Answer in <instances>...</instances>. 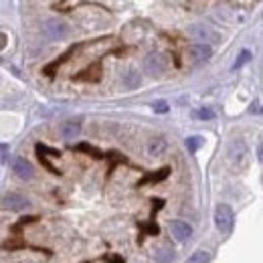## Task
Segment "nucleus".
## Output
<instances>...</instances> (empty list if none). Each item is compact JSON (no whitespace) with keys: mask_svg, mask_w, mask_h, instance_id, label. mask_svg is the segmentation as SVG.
Listing matches in <instances>:
<instances>
[{"mask_svg":"<svg viewBox=\"0 0 263 263\" xmlns=\"http://www.w3.org/2000/svg\"><path fill=\"white\" fill-rule=\"evenodd\" d=\"M233 223H235V213L229 204H217L215 209V227L221 231V233H231L233 231Z\"/></svg>","mask_w":263,"mask_h":263,"instance_id":"1","label":"nucleus"},{"mask_svg":"<svg viewBox=\"0 0 263 263\" xmlns=\"http://www.w3.org/2000/svg\"><path fill=\"white\" fill-rule=\"evenodd\" d=\"M43 33L53 41H63L69 34V27H67V23L59 21V18H49L43 23Z\"/></svg>","mask_w":263,"mask_h":263,"instance_id":"2","label":"nucleus"},{"mask_svg":"<svg viewBox=\"0 0 263 263\" xmlns=\"http://www.w3.org/2000/svg\"><path fill=\"white\" fill-rule=\"evenodd\" d=\"M144 71L150 77H160L166 71V59L160 53H148L144 59Z\"/></svg>","mask_w":263,"mask_h":263,"instance_id":"3","label":"nucleus"},{"mask_svg":"<svg viewBox=\"0 0 263 263\" xmlns=\"http://www.w3.org/2000/svg\"><path fill=\"white\" fill-rule=\"evenodd\" d=\"M0 206L6 209V211L21 213V211H25V209L31 206V200L27 197H23V195H18V193H6L2 197V200H0Z\"/></svg>","mask_w":263,"mask_h":263,"instance_id":"4","label":"nucleus"},{"mask_svg":"<svg viewBox=\"0 0 263 263\" xmlns=\"http://www.w3.org/2000/svg\"><path fill=\"white\" fill-rule=\"evenodd\" d=\"M189 34L195 36L200 45H209V43H217L221 39V34L217 31H213L209 25H193L189 29Z\"/></svg>","mask_w":263,"mask_h":263,"instance_id":"5","label":"nucleus"},{"mask_svg":"<svg viewBox=\"0 0 263 263\" xmlns=\"http://www.w3.org/2000/svg\"><path fill=\"white\" fill-rule=\"evenodd\" d=\"M10 168H12V172H14L18 178H23V180H33L34 168L27 158H23V156H14V158L10 160Z\"/></svg>","mask_w":263,"mask_h":263,"instance_id":"6","label":"nucleus"},{"mask_svg":"<svg viewBox=\"0 0 263 263\" xmlns=\"http://www.w3.org/2000/svg\"><path fill=\"white\" fill-rule=\"evenodd\" d=\"M170 231H172L174 239L180 241V243H184V241L191 239V235H193V227H191L186 221H172V223H170Z\"/></svg>","mask_w":263,"mask_h":263,"instance_id":"7","label":"nucleus"},{"mask_svg":"<svg viewBox=\"0 0 263 263\" xmlns=\"http://www.w3.org/2000/svg\"><path fill=\"white\" fill-rule=\"evenodd\" d=\"M247 154H249V150H247V146H245L243 140H233V142L229 144V158L233 160V162L241 164V162L245 160Z\"/></svg>","mask_w":263,"mask_h":263,"instance_id":"8","label":"nucleus"},{"mask_svg":"<svg viewBox=\"0 0 263 263\" xmlns=\"http://www.w3.org/2000/svg\"><path fill=\"white\" fill-rule=\"evenodd\" d=\"M186 53H189V57H191L193 61H206V59L213 55V49H211V45L195 43V45H191V47L186 49Z\"/></svg>","mask_w":263,"mask_h":263,"instance_id":"9","label":"nucleus"},{"mask_svg":"<svg viewBox=\"0 0 263 263\" xmlns=\"http://www.w3.org/2000/svg\"><path fill=\"white\" fill-rule=\"evenodd\" d=\"M79 124L77 122H65L63 126H61V136L65 138V140H75L77 136H79Z\"/></svg>","mask_w":263,"mask_h":263,"instance_id":"10","label":"nucleus"},{"mask_svg":"<svg viewBox=\"0 0 263 263\" xmlns=\"http://www.w3.org/2000/svg\"><path fill=\"white\" fill-rule=\"evenodd\" d=\"M164 150H166L164 138H154V140L148 144V154H150V156H160Z\"/></svg>","mask_w":263,"mask_h":263,"instance_id":"11","label":"nucleus"},{"mask_svg":"<svg viewBox=\"0 0 263 263\" xmlns=\"http://www.w3.org/2000/svg\"><path fill=\"white\" fill-rule=\"evenodd\" d=\"M211 251H206V249H197L195 253H191V257L186 259V263H209L211 261Z\"/></svg>","mask_w":263,"mask_h":263,"instance_id":"12","label":"nucleus"},{"mask_svg":"<svg viewBox=\"0 0 263 263\" xmlns=\"http://www.w3.org/2000/svg\"><path fill=\"white\" fill-rule=\"evenodd\" d=\"M174 261V251L168 249V247H162L160 251H156V263H172Z\"/></svg>","mask_w":263,"mask_h":263,"instance_id":"13","label":"nucleus"},{"mask_svg":"<svg viewBox=\"0 0 263 263\" xmlns=\"http://www.w3.org/2000/svg\"><path fill=\"white\" fill-rule=\"evenodd\" d=\"M140 83H142V79H140V75H138L136 71H130V73L124 77V85H126L128 89H136V87H140Z\"/></svg>","mask_w":263,"mask_h":263,"instance_id":"14","label":"nucleus"},{"mask_svg":"<svg viewBox=\"0 0 263 263\" xmlns=\"http://www.w3.org/2000/svg\"><path fill=\"white\" fill-rule=\"evenodd\" d=\"M202 144H204V138H202V136H191V138H186V148H189V152H197Z\"/></svg>","mask_w":263,"mask_h":263,"instance_id":"15","label":"nucleus"},{"mask_svg":"<svg viewBox=\"0 0 263 263\" xmlns=\"http://www.w3.org/2000/svg\"><path fill=\"white\" fill-rule=\"evenodd\" d=\"M249 61H251V53H249L247 49H245V51H241V53H239V57H237V61L233 63V71H237V69H241L243 65H247Z\"/></svg>","mask_w":263,"mask_h":263,"instance_id":"16","label":"nucleus"},{"mask_svg":"<svg viewBox=\"0 0 263 263\" xmlns=\"http://www.w3.org/2000/svg\"><path fill=\"white\" fill-rule=\"evenodd\" d=\"M168 172H170V168H162L160 174H150V176H146L144 180H140L138 184H146V182H154V180H156V182H158V180H164L166 176H168Z\"/></svg>","mask_w":263,"mask_h":263,"instance_id":"17","label":"nucleus"},{"mask_svg":"<svg viewBox=\"0 0 263 263\" xmlns=\"http://www.w3.org/2000/svg\"><path fill=\"white\" fill-rule=\"evenodd\" d=\"M195 118H198V120H213L215 118V111L209 109V107H202V109L195 111Z\"/></svg>","mask_w":263,"mask_h":263,"instance_id":"18","label":"nucleus"},{"mask_svg":"<svg viewBox=\"0 0 263 263\" xmlns=\"http://www.w3.org/2000/svg\"><path fill=\"white\" fill-rule=\"evenodd\" d=\"M152 109H154L156 114H166V111L170 109V105H168L166 101H154V103H152Z\"/></svg>","mask_w":263,"mask_h":263,"instance_id":"19","label":"nucleus"},{"mask_svg":"<svg viewBox=\"0 0 263 263\" xmlns=\"http://www.w3.org/2000/svg\"><path fill=\"white\" fill-rule=\"evenodd\" d=\"M36 152H39V154H43V152H45V146H36ZM49 152H51L55 158H57V156H61V152H57V150H49Z\"/></svg>","mask_w":263,"mask_h":263,"instance_id":"20","label":"nucleus"}]
</instances>
